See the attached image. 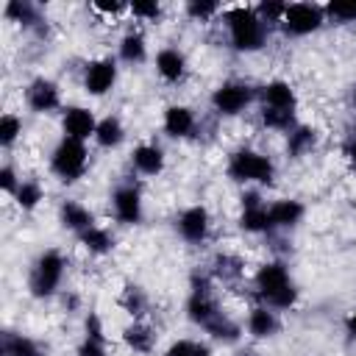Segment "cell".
<instances>
[{
    "label": "cell",
    "instance_id": "obj_1",
    "mask_svg": "<svg viewBox=\"0 0 356 356\" xmlns=\"http://www.w3.org/2000/svg\"><path fill=\"white\" fill-rule=\"evenodd\" d=\"M253 298L256 303H267L275 312H289L298 306V286L284 261H264L253 273Z\"/></svg>",
    "mask_w": 356,
    "mask_h": 356
},
{
    "label": "cell",
    "instance_id": "obj_2",
    "mask_svg": "<svg viewBox=\"0 0 356 356\" xmlns=\"http://www.w3.org/2000/svg\"><path fill=\"white\" fill-rule=\"evenodd\" d=\"M222 28L228 33V44L236 53H256L267 44L270 25L259 17L256 6H228L222 8Z\"/></svg>",
    "mask_w": 356,
    "mask_h": 356
},
{
    "label": "cell",
    "instance_id": "obj_3",
    "mask_svg": "<svg viewBox=\"0 0 356 356\" xmlns=\"http://www.w3.org/2000/svg\"><path fill=\"white\" fill-rule=\"evenodd\" d=\"M225 172L231 181L236 184H256V186H270L278 175V167L273 161V156L261 153V150H253V147H236L231 156H228V164H225Z\"/></svg>",
    "mask_w": 356,
    "mask_h": 356
},
{
    "label": "cell",
    "instance_id": "obj_4",
    "mask_svg": "<svg viewBox=\"0 0 356 356\" xmlns=\"http://www.w3.org/2000/svg\"><path fill=\"white\" fill-rule=\"evenodd\" d=\"M67 275V259L61 250L56 248H47L36 256V261L31 264V273H28V292L36 298V300H47V298H56L61 292V281Z\"/></svg>",
    "mask_w": 356,
    "mask_h": 356
},
{
    "label": "cell",
    "instance_id": "obj_5",
    "mask_svg": "<svg viewBox=\"0 0 356 356\" xmlns=\"http://www.w3.org/2000/svg\"><path fill=\"white\" fill-rule=\"evenodd\" d=\"M47 167L61 184H78L89 170L86 142H75V139L61 136L56 142V147L50 150V156H47Z\"/></svg>",
    "mask_w": 356,
    "mask_h": 356
},
{
    "label": "cell",
    "instance_id": "obj_6",
    "mask_svg": "<svg viewBox=\"0 0 356 356\" xmlns=\"http://www.w3.org/2000/svg\"><path fill=\"white\" fill-rule=\"evenodd\" d=\"M211 111L220 114V117H239L245 114L253 103H259V89L248 81H239V78H231V81H222L211 97Z\"/></svg>",
    "mask_w": 356,
    "mask_h": 356
},
{
    "label": "cell",
    "instance_id": "obj_7",
    "mask_svg": "<svg viewBox=\"0 0 356 356\" xmlns=\"http://www.w3.org/2000/svg\"><path fill=\"white\" fill-rule=\"evenodd\" d=\"M214 278L211 275H195L192 278V292L186 298V320L195 323L197 328H206L211 325L220 314H222V306H220V298L214 292Z\"/></svg>",
    "mask_w": 356,
    "mask_h": 356
},
{
    "label": "cell",
    "instance_id": "obj_8",
    "mask_svg": "<svg viewBox=\"0 0 356 356\" xmlns=\"http://www.w3.org/2000/svg\"><path fill=\"white\" fill-rule=\"evenodd\" d=\"M325 22H328L325 6H320V3H286V11H284L278 28H281V33L300 39V36L317 33Z\"/></svg>",
    "mask_w": 356,
    "mask_h": 356
},
{
    "label": "cell",
    "instance_id": "obj_9",
    "mask_svg": "<svg viewBox=\"0 0 356 356\" xmlns=\"http://www.w3.org/2000/svg\"><path fill=\"white\" fill-rule=\"evenodd\" d=\"M120 78V67L111 56H100V58H89L83 72H81V86L89 97H103L117 86Z\"/></svg>",
    "mask_w": 356,
    "mask_h": 356
},
{
    "label": "cell",
    "instance_id": "obj_10",
    "mask_svg": "<svg viewBox=\"0 0 356 356\" xmlns=\"http://www.w3.org/2000/svg\"><path fill=\"white\" fill-rule=\"evenodd\" d=\"M145 214V200L136 184H120L111 192V217L120 225H139Z\"/></svg>",
    "mask_w": 356,
    "mask_h": 356
},
{
    "label": "cell",
    "instance_id": "obj_11",
    "mask_svg": "<svg viewBox=\"0 0 356 356\" xmlns=\"http://www.w3.org/2000/svg\"><path fill=\"white\" fill-rule=\"evenodd\" d=\"M25 106L33 114H56L64 111V100H61V86L50 78H33L25 86Z\"/></svg>",
    "mask_w": 356,
    "mask_h": 356
},
{
    "label": "cell",
    "instance_id": "obj_12",
    "mask_svg": "<svg viewBox=\"0 0 356 356\" xmlns=\"http://www.w3.org/2000/svg\"><path fill=\"white\" fill-rule=\"evenodd\" d=\"M211 211L203 206V203H195V206H186L181 214H178V220H175V231H178V236L184 239V242H189V245H203L206 239H209V234H211Z\"/></svg>",
    "mask_w": 356,
    "mask_h": 356
},
{
    "label": "cell",
    "instance_id": "obj_13",
    "mask_svg": "<svg viewBox=\"0 0 356 356\" xmlns=\"http://www.w3.org/2000/svg\"><path fill=\"white\" fill-rule=\"evenodd\" d=\"M95 131H97V117L89 106H64L61 136L75 139V142H89V139H95Z\"/></svg>",
    "mask_w": 356,
    "mask_h": 356
},
{
    "label": "cell",
    "instance_id": "obj_14",
    "mask_svg": "<svg viewBox=\"0 0 356 356\" xmlns=\"http://www.w3.org/2000/svg\"><path fill=\"white\" fill-rule=\"evenodd\" d=\"M245 331H248L256 342L273 339V337L281 331V312L270 309L267 303H253V306L248 309V317H245Z\"/></svg>",
    "mask_w": 356,
    "mask_h": 356
},
{
    "label": "cell",
    "instance_id": "obj_15",
    "mask_svg": "<svg viewBox=\"0 0 356 356\" xmlns=\"http://www.w3.org/2000/svg\"><path fill=\"white\" fill-rule=\"evenodd\" d=\"M128 161H131L134 172H139V175H145V178H156V175H161L164 167H167L164 147L156 145V142H139V145H134Z\"/></svg>",
    "mask_w": 356,
    "mask_h": 356
},
{
    "label": "cell",
    "instance_id": "obj_16",
    "mask_svg": "<svg viewBox=\"0 0 356 356\" xmlns=\"http://www.w3.org/2000/svg\"><path fill=\"white\" fill-rule=\"evenodd\" d=\"M161 128L170 139H189L197 131V114H195V108H189L184 103H172L164 108Z\"/></svg>",
    "mask_w": 356,
    "mask_h": 356
},
{
    "label": "cell",
    "instance_id": "obj_17",
    "mask_svg": "<svg viewBox=\"0 0 356 356\" xmlns=\"http://www.w3.org/2000/svg\"><path fill=\"white\" fill-rule=\"evenodd\" d=\"M153 70H156V75L164 81V83H181L184 78H186V70H189V64H186V56H184V50H178V47H161V50H156V56H153Z\"/></svg>",
    "mask_w": 356,
    "mask_h": 356
},
{
    "label": "cell",
    "instance_id": "obj_18",
    "mask_svg": "<svg viewBox=\"0 0 356 356\" xmlns=\"http://www.w3.org/2000/svg\"><path fill=\"white\" fill-rule=\"evenodd\" d=\"M259 106L267 108H281V111H295L298 108V92L292 89L289 81L273 78L259 86Z\"/></svg>",
    "mask_w": 356,
    "mask_h": 356
},
{
    "label": "cell",
    "instance_id": "obj_19",
    "mask_svg": "<svg viewBox=\"0 0 356 356\" xmlns=\"http://www.w3.org/2000/svg\"><path fill=\"white\" fill-rule=\"evenodd\" d=\"M120 339H122V345H125L131 353L147 356V353L156 350V339H159V334H156V328L142 317V320H131V323L122 328Z\"/></svg>",
    "mask_w": 356,
    "mask_h": 356
},
{
    "label": "cell",
    "instance_id": "obj_20",
    "mask_svg": "<svg viewBox=\"0 0 356 356\" xmlns=\"http://www.w3.org/2000/svg\"><path fill=\"white\" fill-rule=\"evenodd\" d=\"M267 211H270L273 228H278V231H289V228H295V225L303 220L306 206H303L300 200H295V197H278V200L267 203Z\"/></svg>",
    "mask_w": 356,
    "mask_h": 356
},
{
    "label": "cell",
    "instance_id": "obj_21",
    "mask_svg": "<svg viewBox=\"0 0 356 356\" xmlns=\"http://www.w3.org/2000/svg\"><path fill=\"white\" fill-rule=\"evenodd\" d=\"M58 222H61L67 231H72L75 236H78V234H83L86 228L97 225V222H95L92 209H89V206H83L81 200H64V203L58 206Z\"/></svg>",
    "mask_w": 356,
    "mask_h": 356
},
{
    "label": "cell",
    "instance_id": "obj_22",
    "mask_svg": "<svg viewBox=\"0 0 356 356\" xmlns=\"http://www.w3.org/2000/svg\"><path fill=\"white\" fill-rule=\"evenodd\" d=\"M117 58L122 64H131V67H136V64H142L147 58V39L142 36V31L131 28V31H125L120 36V42H117Z\"/></svg>",
    "mask_w": 356,
    "mask_h": 356
},
{
    "label": "cell",
    "instance_id": "obj_23",
    "mask_svg": "<svg viewBox=\"0 0 356 356\" xmlns=\"http://www.w3.org/2000/svg\"><path fill=\"white\" fill-rule=\"evenodd\" d=\"M78 245L89 253V256H108L117 245V236L111 234V228L106 225H92L83 234H78Z\"/></svg>",
    "mask_w": 356,
    "mask_h": 356
},
{
    "label": "cell",
    "instance_id": "obj_24",
    "mask_svg": "<svg viewBox=\"0 0 356 356\" xmlns=\"http://www.w3.org/2000/svg\"><path fill=\"white\" fill-rule=\"evenodd\" d=\"M125 142V125L117 114H106L97 120V131H95V145L103 150H117Z\"/></svg>",
    "mask_w": 356,
    "mask_h": 356
},
{
    "label": "cell",
    "instance_id": "obj_25",
    "mask_svg": "<svg viewBox=\"0 0 356 356\" xmlns=\"http://www.w3.org/2000/svg\"><path fill=\"white\" fill-rule=\"evenodd\" d=\"M317 139H320L317 128L298 122V125L286 134V153H289L292 159H303V156H309V153L317 147Z\"/></svg>",
    "mask_w": 356,
    "mask_h": 356
},
{
    "label": "cell",
    "instance_id": "obj_26",
    "mask_svg": "<svg viewBox=\"0 0 356 356\" xmlns=\"http://www.w3.org/2000/svg\"><path fill=\"white\" fill-rule=\"evenodd\" d=\"M239 228H242L245 234H253V236H261V234L275 231V228H273V220H270V211H267V203L242 206V214H239Z\"/></svg>",
    "mask_w": 356,
    "mask_h": 356
},
{
    "label": "cell",
    "instance_id": "obj_27",
    "mask_svg": "<svg viewBox=\"0 0 356 356\" xmlns=\"http://www.w3.org/2000/svg\"><path fill=\"white\" fill-rule=\"evenodd\" d=\"M214 342H222V345H234V342H239L242 339V334H245V325H239L228 312H222L211 325H206L203 328Z\"/></svg>",
    "mask_w": 356,
    "mask_h": 356
},
{
    "label": "cell",
    "instance_id": "obj_28",
    "mask_svg": "<svg viewBox=\"0 0 356 356\" xmlns=\"http://www.w3.org/2000/svg\"><path fill=\"white\" fill-rule=\"evenodd\" d=\"M0 353L3 356H44L42 345L25 334H14V331H6L3 334V342H0Z\"/></svg>",
    "mask_w": 356,
    "mask_h": 356
},
{
    "label": "cell",
    "instance_id": "obj_29",
    "mask_svg": "<svg viewBox=\"0 0 356 356\" xmlns=\"http://www.w3.org/2000/svg\"><path fill=\"white\" fill-rule=\"evenodd\" d=\"M298 111H281V108H267V106H259V122L261 128L273 131V134H289L295 125H298Z\"/></svg>",
    "mask_w": 356,
    "mask_h": 356
},
{
    "label": "cell",
    "instance_id": "obj_30",
    "mask_svg": "<svg viewBox=\"0 0 356 356\" xmlns=\"http://www.w3.org/2000/svg\"><path fill=\"white\" fill-rule=\"evenodd\" d=\"M147 306H150V298L142 286L136 284H125V289L120 292V309L128 312L134 320H142L147 314Z\"/></svg>",
    "mask_w": 356,
    "mask_h": 356
},
{
    "label": "cell",
    "instance_id": "obj_31",
    "mask_svg": "<svg viewBox=\"0 0 356 356\" xmlns=\"http://www.w3.org/2000/svg\"><path fill=\"white\" fill-rule=\"evenodd\" d=\"M42 203H44V186L39 181H33V178H22L19 189L14 192V206L19 211H33Z\"/></svg>",
    "mask_w": 356,
    "mask_h": 356
},
{
    "label": "cell",
    "instance_id": "obj_32",
    "mask_svg": "<svg viewBox=\"0 0 356 356\" xmlns=\"http://www.w3.org/2000/svg\"><path fill=\"white\" fill-rule=\"evenodd\" d=\"M3 17H6L8 22L22 25V28H33V25L39 22V11H36V6L28 3V0H8V3L3 6Z\"/></svg>",
    "mask_w": 356,
    "mask_h": 356
},
{
    "label": "cell",
    "instance_id": "obj_33",
    "mask_svg": "<svg viewBox=\"0 0 356 356\" xmlns=\"http://www.w3.org/2000/svg\"><path fill=\"white\" fill-rule=\"evenodd\" d=\"M161 356H214L211 353V345L203 342V339H189V337H178L172 339Z\"/></svg>",
    "mask_w": 356,
    "mask_h": 356
},
{
    "label": "cell",
    "instance_id": "obj_34",
    "mask_svg": "<svg viewBox=\"0 0 356 356\" xmlns=\"http://www.w3.org/2000/svg\"><path fill=\"white\" fill-rule=\"evenodd\" d=\"M225 6H220L217 0H189L184 6V14L192 19V22H211L222 14Z\"/></svg>",
    "mask_w": 356,
    "mask_h": 356
},
{
    "label": "cell",
    "instance_id": "obj_35",
    "mask_svg": "<svg viewBox=\"0 0 356 356\" xmlns=\"http://www.w3.org/2000/svg\"><path fill=\"white\" fill-rule=\"evenodd\" d=\"M22 139V117L14 111H6L0 117V147L8 150Z\"/></svg>",
    "mask_w": 356,
    "mask_h": 356
},
{
    "label": "cell",
    "instance_id": "obj_36",
    "mask_svg": "<svg viewBox=\"0 0 356 356\" xmlns=\"http://www.w3.org/2000/svg\"><path fill=\"white\" fill-rule=\"evenodd\" d=\"M128 14H131L136 22H159L161 14H164V8H161V3H156V0H134Z\"/></svg>",
    "mask_w": 356,
    "mask_h": 356
},
{
    "label": "cell",
    "instance_id": "obj_37",
    "mask_svg": "<svg viewBox=\"0 0 356 356\" xmlns=\"http://www.w3.org/2000/svg\"><path fill=\"white\" fill-rule=\"evenodd\" d=\"M325 17L337 19V22H356V0H350V3H342V0L325 3Z\"/></svg>",
    "mask_w": 356,
    "mask_h": 356
},
{
    "label": "cell",
    "instance_id": "obj_38",
    "mask_svg": "<svg viewBox=\"0 0 356 356\" xmlns=\"http://www.w3.org/2000/svg\"><path fill=\"white\" fill-rule=\"evenodd\" d=\"M83 337L89 339H100V342H108V334H106V323L97 312H86L83 314Z\"/></svg>",
    "mask_w": 356,
    "mask_h": 356
},
{
    "label": "cell",
    "instance_id": "obj_39",
    "mask_svg": "<svg viewBox=\"0 0 356 356\" xmlns=\"http://www.w3.org/2000/svg\"><path fill=\"white\" fill-rule=\"evenodd\" d=\"M19 184H22V178L17 175L14 164H3V167H0V189H3V195L14 197V192L19 189Z\"/></svg>",
    "mask_w": 356,
    "mask_h": 356
},
{
    "label": "cell",
    "instance_id": "obj_40",
    "mask_svg": "<svg viewBox=\"0 0 356 356\" xmlns=\"http://www.w3.org/2000/svg\"><path fill=\"white\" fill-rule=\"evenodd\" d=\"M75 356H111V350H108V342L83 337V339L78 342V348H75Z\"/></svg>",
    "mask_w": 356,
    "mask_h": 356
},
{
    "label": "cell",
    "instance_id": "obj_41",
    "mask_svg": "<svg viewBox=\"0 0 356 356\" xmlns=\"http://www.w3.org/2000/svg\"><path fill=\"white\" fill-rule=\"evenodd\" d=\"M92 11L95 14H103V17H122L131 11V3H122V0H100V3H92Z\"/></svg>",
    "mask_w": 356,
    "mask_h": 356
},
{
    "label": "cell",
    "instance_id": "obj_42",
    "mask_svg": "<svg viewBox=\"0 0 356 356\" xmlns=\"http://www.w3.org/2000/svg\"><path fill=\"white\" fill-rule=\"evenodd\" d=\"M342 156L356 167V131H353V134H348V139L342 142Z\"/></svg>",
    "mask_w": 356,
    "mask_h": 356
},
{
    "label": "cell",
    "instance_id": "obj_43",
    "mask_svg": "<svg viewBox=\"0 0 356 356\" xmlns=\"http://www.w3.org/2000/svg\"><path fill=\"white\" fill-rule=\"evenodd\" d=\"M345 334H348V337L356 342V309H353V312L345 317Z\"/></svg>",
    "mask_w": 356,
    "mask_h": 356
},
{
    "label": "cell",
    "instance_id": "obj_44",
    "mask_svg": "<svg viewBox=\"0 0 356 356\" xmlns=\"http://www.w3.org/2000/svg\"><path fill=\"white\" fill-rule=\"evenodd\" d=\"M239 356H261V353H259V350H250V348H248V350H242Z\"/></svg>",
    "mask_w": 356,
    "mask_h": 356
}]
</instances>
